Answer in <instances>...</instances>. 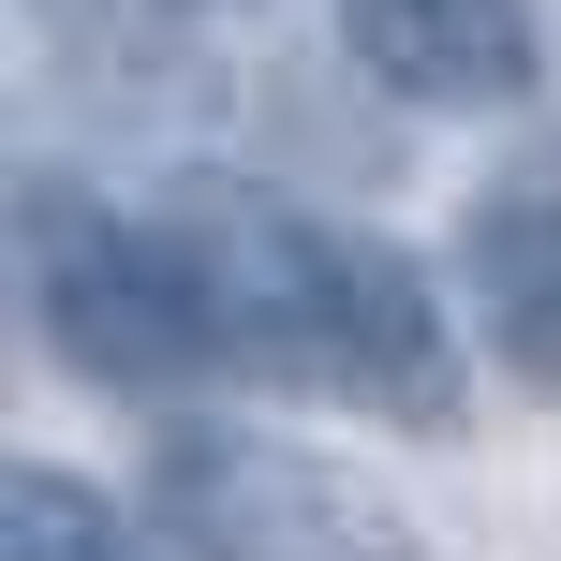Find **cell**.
<instances>
[{
  "label": "cell",
  "mask_w": 561,
  "mask_h": 561,
  "mask_svg": "<svg viewBox=\"0 0 561 561\" xmlns=\"http://www.w3.org/2000/svg\"><path fill=\"white\" fill-rule=\"evenodd\" d=\"M0 561H148V547H134V517L89 473H45V458H30V473L0 488Z\"/></svg>",
  "instance_id": "6"
},
{
  "label": "cell",
  "mask_w": 561,
  "mask_h": 561,
  "mask_svg": "<svg viewBox=\"0 0 561 561\" xmlns=\"http://www.w3.org/2000/svg\"><path fill=\"white\" fill-rule=\"evenodd\" d=\"M148 517L193 561H428L414 517L369 473H340L310 444H266V428H163Z\"/></svg>",
  "instance_id": "3"
},
{
  "label": "cell",
  "mask_w": 561,
  "mask_h": 561,
  "mask_svg": "<svg viewBox=\"0 0 561 561\" xmlns=\"http://www.w3.org/2000/svg\"><path fill=\"white\" fill-rule=\"evenodd\" d=\"M340 45L414 118H503V104H533V75H547L533 0H340Z\"/></svg>",
  "instance_id": "4"
},
{
  "label": "cell",
  "mask_w": 561,
  "mask_h": 561,
  "mask_svg": "<svg viewBox=\"0 0 561 561\" xmlns=\"http://www.w3.org/2000/svg\"><path fill=\"white\" fill-rule=\"evenodd\" d=\"M207 266V310H222V369L252 385H325L385 428H444L458 414V325H444V280L414 252L355 222H310V207L266 193H193L163 207Z\"/></svg>",
  "instance_id": "1"
},
{
  "label": "cell",
  "mask_w": 561,
  "mask_h": 561,
  "mask_svg": "<svg viewBox=\"0 0 561 561\" xmlns=\"http://www.w3.org/2000/svg\"><path fill=\"white\" fill-rule=\"evenodd\" d=\"M59 30H89V45H148V30H178V0H45Z\"/></svg>",
  "instance_id": "7"
},
{
  "label": "cell",
  "mask_w": 561,
  "mask_h": 561,
  "mask_svg": "<svg viewBox=\"0 0 561 561\" xmlns=\"http://www.w3.org/2000/svg\"><path fill=\"white\" fill-rule=\"evenodd\" d=\"M15 266H30L45 340L89 385L163 399V385H207V369H222V310H207V266H193L178 222H118V207H75L59 178H30Z\"/></svg>",
  "instance_id": "2"
},
{
  "label": "cell",
  "mask_w": 561,
  "mask_h": 561,
  "mask_svg": "<svg viewBox=\"0 0 561 561\" xmlns=\"http://www.w3.org/2000/svg\"><path fill=\"white\" fill-rule=\"evenodd\" d=\"M473 280H488V340H503V369L561 399V163H533V178L488 193Z\"/></svg>",
  "instance_id": "5"
}]
</instances>
